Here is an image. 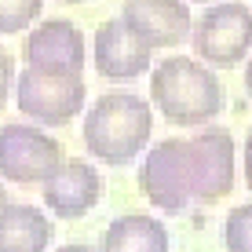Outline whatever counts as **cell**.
Here are the masks:
<instances>
[{"label": "cell", "mask_w": 252, "mask_h": 252, "mask_svg": "<svg viewBox=\"0 0 252 252\" xmlns=\"http://www.w3.org/2000/svg\"><path fill=\"white\" fill-rule=\"evenodd\" d=\"M139 190L154 208L179 216L194 205V172H190L187 139H161L139 164Z\"/></svg>", "instance_id": "3957f363"}, {"label": "cell", "mask_w": 252, "mask_h": 252, "mask_svg": "<svg viewBox=\"0 0 252 252\" xmlns=\"http://www.w3.org/2000/svg\"><path fill=\"white\" fill-rule=\"evenodd\" d=\"M241 164H245V187L252 190V132L245 135V150H241Z\"/></svg>", "instance_id": "e0dca14e"}, {"label": "cell", "mask_w": 252, "mask_h": 252, "mask_svg": "<svg viewBox=\"0 0 252 252\" xmlns=\"http://www.w3.org/2000/svg\"><path fill=\"white\" fill-rule=\"evenodd\" d=\"M7 205H11V197H7V187H0V212H4Z\"/></svg>", "instance_id": "d6986e66"}, {"label": "cell", "mask_w": 252, "mask_h": 252, "mask_svg": "<svg viewBox=\"0 0 252 252\" xmlns=\"http://www.w3.org/2000/svg\"><path fill=\"white\" fill-rule=\"evenodd\" d=\"M55 227L37 205H7L0 212V252H48Z\"/></svg>", "instance_id": "7c38bea8"}, {"label": "cell", "mask_w": 252, "mask_h": 252, "mask_svg": "<svg viewBox=\"0 0 252 252\" xmlns=\"http://www.w3.org/2000/svg\"><path fill=\"white\" fill-rule=\"evenodd\" d=\"M190 44L201 63L216 69L238 66L252 51V7H245L241 0H227L201 11V19L190 30Z\"/></svg>", "instance_id": "5b68a950"}, {"label": "cell", "mask_w": 252, "mask_h": 252, "mask_svg": "<svg viewBox=\"0 0 252 252\" xmlns=\"http://www.w3.org/2000/svg\"><path fill=\"white\" fill-rule=\"evenodd\" d=\"M40 187H44V205L63 220L88 216L102 197V179L88 161H63Z\"/></svg>", "instance_id": "8fae6325"}, {"label": "cell", "mask_w": 252, "mask_h": 252, "mask_svg": "<svg viewBox=\"0 0 252 252\" xmlns=\"http://www.w3.org/2000/svg\"><path fill=\"white\" fill-rule=\"evenodd\" d=\"M11 88H15V59H11V51L0 44V110L7 106Z\"/></svg>", "instance_id": "2e32d148"}, {"label": "cell", "mask_w": 252, "mask_h": 252, "mask_svg": "<svg viewBox=\"0 0 252 252\" xmlns=\"http://www.w3.org/2000/svg\"><path fill=\"white\" fill-rule=\"evenodd\" d=\"M92 59H95V73L106 77V81H135L154 66V48L146 40H139L117 15V19L102 22L95 30Z\"/></svg>", "instance_id": "9c48e42d"}, {"label": "cell", "mask_w": 252, "mask_h": 252, "mask_svg": "<svg viewBox=\"0 0 252 252\" xmlns=\"http://www.w3.org/2000/svg\"><path fill=\"white\" fill-rule=\"evenodd\" d=\"M190 143V172H194V205H216L234 190V135L227 128H201Z\"/></svg>", "instance_id": "52a82bcc"}, {"label": "cell", "mask_w": 252, "mask_h": 252, "mask_svg": "<svg viewBox=\"0 0 252 252\" xmlns=\"http://www.w3.org/2000/svg\"><path fill=\"white\" fill-rule=\"evenodd\" d=\"M150 99L176 128H205L223 114V84L201 59L168 55L150 73Z\"/></svg>", "instance_id": "6da1fadb"}, {"label": "cell", "mask_w": 252, "mask_h": 252, "mask_svg": "<svg viewBox=\"0 0 252 252\" xmlns=\"http://www.w3.org/2000/svg\"><path fill=\"white\" fill-rule=\"evenodd\" d=\"M99 252H168V227L158 216L125 212L106 227Z\"/></svg>", "instance_id": "4fadbf2b"}, {"label": "cell", "mask_w": 252, "mask_h": 252, "mask_svg": "<svg viewBox=\"0 0 252 252\" xmlns=\"http://www.w3.org/2000/svg\"><path fill=\"white\" fill-rule=\"evenodd\" d=\"M121 19L150 48H176L194 30L187 0H121Z\"/></svg>", "instance_id": "30bf717a"}, {"label": "cell", "mask_w": 252, "mask_h": 252, "mask_svg": "<svg viewBox=\"0 0 252 252\" xmlns=\"http://www.w3.org/2000/svg\"><path fill=\"white\" fill-rule=\"evenodd\" d=\"M223 245L227 252H252V205L230 208L223 220Z\"/></svg>", "instance_id": "9a60e30c"}, {"label": "cell", "mask_w": 252, "mask_h": 252, "mask_svg": "<svg viewBox=\"0 0 252 252\" xmlns=\"http://www.w3.org/2000/svg\"><path fill=\"white\" fill-rule=\"evenodd\" d=\"M22 59L26 66L44 73H81L88 63V44L69 19H44L26 33Z\"/></svg>", "instance_id": "ba28073f"}, {"label": "cell", "mask_w": 252, "mask_h": 252, "mask_svg": "<svg viewBox=\"0 0 252 252\" xmlns=\"http://www.w3.org/2000/svg\"><path fill=\"white\" fill-rule=\"evenodd\" d=\"M88 88L81 73H44L26 66L15 81V102L30 121L44 128H63L84 110Z\"/></svg>", "instance_id": "277c9868"}, {"label": "cell", "mask_w": 252, "mask_h": 252, "mask_svg": "<svg viewBox=\"0 0 252 252\" xmlns=\"http://www.w3.org/2000/svg\"><path fill=\"white\" fill-rule=\"evenodd\" d=\"M66 4H81V0H66Z\"/></svg>", "instance_id": "44dd1931"}, {"label": "cell", "mask_w": 252, "mask_h": 252, "mask_svg": "<svg viewBox=\"0 0 252 252\" xmlns=\"http://www.w3.org/2000/svg\"><path fill=\"white\" fill-rule=\"evenodd\" d=\"M59 252H99L95 245H88V241H73V245H63Z\"/></svg>", "instance_id": "ac0fdd59"}, {"label": "cell", "mask_w": 252, "mask_h": 252, "mask_svg": "<svg viewBox=\"0 0 252 252\" xmlns=\"http://www.w3.org/2000/svg\"><path fill=\"white\" fill-rule=\"evenodd\" d=\"M245 92H249V95H252V63H249V66H245Z\"/></svg>", "instance_id": "ffe728a7"}, {"label": "cell", "mask_w": 252, "mask_h": 252, "mask_svg": "<svg viewBox=\"0 0 252 252\" xmlns=\"http://www.w3.org/2000/svg\"><path fill=\"white\" fill-rule=\"evenodd\" d=\"M154 106L128 92L99 95L84 117V146L102 164H132L150 146Z\"/></svg>", "instance_id": "7a4b0ae2"}, {"label": "cell", "mask_w": 252, "mask_h": 252, "mask_svg": "<svg viewBox=\"0 0 252 252\" xmlns=\"http://www.w3.org/2000/svg\"><path fill=\"white\" fill-rule=\"evenodd\" d=\"M63 164L59 139L33 125H4L0 128V179L15 187H37Z\"/></svg>", "instance_id": "8992f818"}, {"label": "cell", "mask_w": 252, "mask_h": 252, "mask_svg": "<svg viewBox=\"0 0 252 252\" xmlns=\"http://www.w3.org/2000/svg\"><path fill=\"white\" fill-rule=\"evenodd\" d=\"M44 0H0V37L7 33H26L30 26H37Z\"/></svg>", "instance_id": "5bb4252c"}]
</instances>
